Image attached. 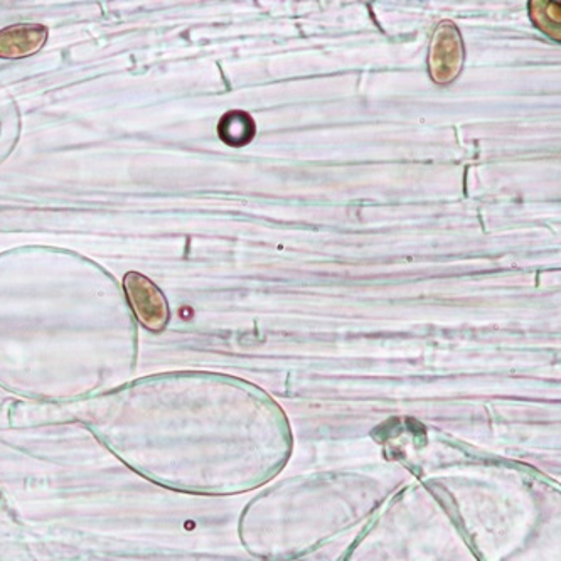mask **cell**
Segmentation results:
<instances>
[{
    "instance_id": "obj_1",
    "label": "cell",
    "mask_w": 561,
    "mask_h": 561,
    "mask_svg": "<svg viewBox=\"0 0 561 561\" xmlns=\"http://www.w3.org/2000/svg\"><path fill=\"white\" fill-rule=\"evenodd\" d=\"M463 51L462 34L450 21L438 24L432 37L428 51V73L437 84L453 83L462 71Z\"/></svg>"
},
{
    "instance_id": "obj_2",
    "label": "cell",
    "mask_w": 561,
    "mask_h": 561,
    "mask_svg": "<svg viewBox=\"0 0 561 561\" xmlns=\"http://www.w3.org/2000/svg\"><path fill=\"white\" fill-rule=\"evenodd\" d=\"M124 288L137 321L149 331L161 332L169 321V306L157 285L137 272H130L125 275Z\"/></svg>"
},
{
    "instance_id": "obj_3",
    "label": "cell",
    "mask_w": 561,
    "mask_h": 561,
    "mask_svg": "<svg viewBox=\"0 0 561 561\" xmlns=\"http://www.w3.org/2000/svg\"><path fill=\"white\" fill-rule=\"evenodd\" d=\"M48 41V30L41 24H15L0 31V58L18 59L36 55Z\"/></svg>"
},
{
    "instance_id": "obj_4",
    "label": "cell",
    "mask_w": 561,
    "mask_h": 561,
    "mask_svg": "<svg viewBox=\"0 0 561 561\" xmlns=\"http://www.w3.org/2000/svg\"><path fill=\"white\" fill-rule=\"evenodd\" d=\"M218 134L228 146H247L255 137V122L244 112H230L219 122Z\"/></svg>"
},
{
    "instance_id": "obj_5",
    "label": "cell",
    "mask_w": 561,
    "mask_h": 561,
    "mask_svg": "<svg viewBox=\"0 0 561 561\" xmlns=\"http://www.w3.org/2000/svg\"><path fill=\"white\" fill-rule=\"evenodd\" d=\"M529 14L538 30L543 31L551 39H561L560 33V4L554 2H545V0H535L529 4Z\"/></svg>"
}]
</instances>
